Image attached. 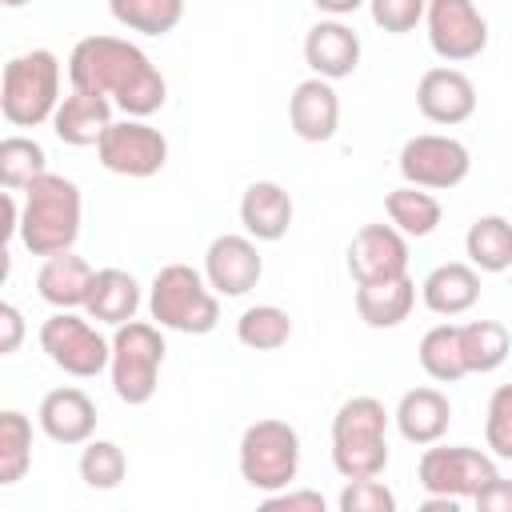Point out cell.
I'll return each mask as SVG.
<instances>
[{"label":"cell","instance_id":"6da1fadb","mask_svg":"<svg viewBox=\"0 0 512 512\" xmlns=\"http://www.w3.org/2000/svg\"><path fill=\"white\" fill-rule=\"evenodd\" d=\"M68 84L108 96L124 116L148 120L168 100L164 72L148 60V52L124 36H84L68 56Z\"/></svg>","mask_w":512,"mask_h":512},{"label":"cell","instance_id":"f35d334b","mask_svg":"<svg viewBox=\"0 0 512 512\" xmlns=\"http://www.w3.org/2000/svg\"><path fill=\"white\" fill-rule=\"evenodd\" d=\"M472 504H476L480 512H512V480H504V476L488 480V484L472 496Z\"/></svg>","mask_w":512,"mask_h":512},{"label":"cell","instance_id":"83f0119b","mask_svg":"<svg viewBox=\"0 0 512 512\" xmlns=\"http://www.w3.org/2000/svg\"><path fill=\"white\" fill-rule=\"evenodd\" d=\"M420 368L436 380V384H456L468 376V364H464V348H460V324H436L420 336Z\"/></svg>","mask_w":512,"mask_h":512},{"label":"cell","instance_id":"4316f807","mask_svg":"<svg viewBox=\"0 0 512 512\" xmlns=\"http://www.w3.org/2000/svg\"><path fill=\"white\" fill-rule=\"evenodd\" d=\"M464 256L480 272H508L512 268V224L496 212L476 216L464 232Z\"/></svg>","mask_w":512,"mask_h":512},{"label":"cell","instance_id":"44dd1931","mask_svg":"<svg viewBox=\"0 0 512 512\" xmlns=\"http://www.w3.org/2000/svg\"><path fill=\"white\" fill-rule=\"evenodd\" d=\"M392 420H396V428H400V436H404L408 444L428 448V444H436V440L448 432V424H452V404H448V396H444L440 388H428V384H424V388H408V392L400 396Z\"/></svg>","mask_w":512,"mask_h":512},{"label":"cell","instance_id":"7c38bea8","mask_svg":"<svg viewBox=\"0 0 512 512\" xmlns=\"http://www.w3.org/2000/svg\"><path fill=\"white\" fill-rule=\"evenodd\" d=\"M424 28L432 52L448 64L476 60L488 48V20L476 8V0H428Z\"/></svg>","mask_w":512,"mask_h":512},{"label":"cell","instance_id":"7bdbcfd3","mask_svg":"<svg viewBox=\"0 0 512 512\" xmlns=\"http://www.w3.org/2000/svg\"><path fill=\"white\" fill-rule=\"evenodd\" d=\"M4 8H24V4H32V0H0Z\"/></svg>","mask_w":512,"mask_h":512},{"label":"cell","instance_id":"8992f818","mask_svg":"<svg viewBox=\"0 0 512 512\" xmlns=\"http://www.w3.org/2000/svg\"><path fill=\"white\" fill-rule=\"evenodd\" d=\"M164 336L156 320H128L112 332V360H108V376H112V392L128 404L140 408L156 396L160 388V368H164Z\"/></svg>","mask_w":512,"mask_h":512},{"label":"cell","instance_id":"5bb4252c","mask_svg":"<svg viewBox=\"0 0 512 512\" xmlns=\"http://www.w3.org/2000/svg\"><path fill=\"white\" fill-rule=\"evenodd\" d=\"M204 276L220 296H248L264 276V256L248 232H224L204 252Z\"/></svg>","mask_w":512,"mask_h":512},{"label":"cell","instance_id":"603a6c76","mask_svg":"<svg viewBox=\"0 0 512 512\" xmlns=\"http://www.w3.org/2000/svg\"><path fill=\"white\" fill-rule=\"evenodd\" d=\"M420 300L436 316H464L480 300V268H472L468 260L436 264L420 284Z\"/></svg>","mask_w":512,"mask_h":512},{"label":"cell","instance_id":"cb8c5ba5","mask_svg":"<svg viewBox=\"0 0 512 512\" xmlns=\"http://www.w3.org/2000/svg\"><path fill=\"white\" fill-rule=\"evenodd\" d=\"M136 308H140V284L132 272L124 268H96L92 276V288H88V300H84V312L96 320V324H128L136 320Z\"/></svg>","mask_w":512,"mask_h":512},{"label":"cell","instance_id":"8d00e7d4","mask_svg":"<svg viewBox=\"0 0 512 512\" xmlns=\"http://www.w3.org/2000/svg\"><path fill=\"white\" fill-rule=\"evenodd\" d=\"M428 12V0H368V16L380 32H392V36H404L412 32Z\"/></svg>","mask_w":512,"mask_h":512},{"label":"cell","instance_id":"d6986e66","mask_svg":"<svg viewBox=\"0 0 512 512\" xmlns=\"http://www.w3.org/2000/svg\"><path fill=\"white\" fill-rule=\"evenodd\" d=\"M112 108L116 104L108 96L72 88L68 96H60V104L52 112V132L68 148H96L100 136L112 128Z\"/></svg>","mask_w":512,"mask_h":512},{"label":"cell","instance_id":"ba28073f","mask_svg":"<svg viewBox=\"0 0 512 512\" xmlns=\"http://www.w3.org/2000/svg\"><path fill=\"white\" fill-rule=\"evenodd\" d=\"M40 348L64 376H76V380L100 376L112 360V340H104L92 316L88 312L80 316L76 308H56L40 324Z\"/></svg>","mask_w":512,"mask_h":512},{"label":"cell","instance_id":"9a60e30c","mask_svg":"<svg viewBox=\"0 0 512 512\" xmlns=\"http://www.w3.org/2000/svg\"><path fill=\"white\" fill-rule=\"evenodd\" d=\"M416 108H420L424 120L456 128L476 112V84H472L468 72H460L452 64L428 68L416 84Z\"/></svg>","mask_w":512,"mask_h":512},{"label":"cell","instance_id":"74e56055","mask_svg":"<svg viewBox=\"0 0 512 512\" xmlns=\"http://www.w3.org/2000/svg\"><path fill=\"white\" fill-rule=\"evenodd\" d=\"M264 508L268 512H324L328 504L312 488H280V492H268L264 496Z\"/></svg>","mask_w":512,"mask_h":512},{"label":"cell","instance_id":"7a4b0ae2","mask_svg":"<svg viewBox=\"0 0 512 512\" xmlns=\"http://www.w3.org/2000/svg\"><path fill=\"white\" fill-rule=\"evenodd\" d=\"M20 196H24L20 200V244L32 256L68 252L80 236V224H84L80 184L60 176V172H44Z\"/></svg>","mask_w":512,"mask_h":512},{"label":"cell","instance_id":"f546056e","mask_svg":"<svg viewBox=\"0 0 512 512\" xmlns=\"http://www.w3.org/2000/svg\"><path fill=\"white\" fill-rule=\"evenodd\" d=\"M44 172H48V152L40 140H32L24 132H12L0 140V184L8 192H24Z\"/></svg>","mask_w":512,"mask_h":512},{"label":"cell","instance_id":"2e32d148","mask_svg":"<svg viewBox=\"0 0 512 512\" xmlns=\"http://www.w3.org/2000/svg\"><path fill=\"white\" fill-rule=\"evenodd\" d=\"M36 424L52 444L76 448V444H88L96 432V404L84 388L64 384V388L44 392V400L36 408Z\"/></svg>","mask_w":512,"mask_h":512},{"label":"cell","instance_id":"277c9868","mask_svg":"<svg viewBox=\"0 0 512 512\" xmlns=\"http://www.w3.org/2000/svg\"><path fill=\"white\" fill-rule=\"evenodd\" d=\"M388 408L376 396H352L332 416V464L344 480L388 468Z\"/></svg>","mask_w":512,"mask_h":512},{"label":"cell","instance_id":"52a82bcc","mask_svg":"<svg viewBox=\"0 0 512 512\" xmlns=\"http://www.w3.org/2000/svg\"><path fill=\"white\" fill-rule=\"evenodd\" d=\"M236 460H240V476L248 488L264 492V496L292 488V480L300 472V432L276 416L256 420L244 428Z\"/></svg>","mask_w":512,"mask_h":512},{"label":"cell","instance_id":"7402d4cb","mask_svg":"<svg viewBox=\"0 0 512 512\" xmlns=\"http://www.w3.org/2000/svg\"><path fill=\"white\" fill-rule=\"evenodd\" d=\"M92 276H96V268L84 256H76L72 248L68 252H52V256L40 260L36 296L44 304H52V308H84Z\"/></svg>","mask_w":512,"mask_h":512},{"label":"cell","instance_id":"5b68a950","mask_svg":"<svg viewBox=\"0 0 512 512\" xmlns=\"http://www.w3.org/2000/svg\"><path fill=\"white\" fill-rule=\"evenodd\" d=\"M60 104V60L48 48L20 52L4 64L0 76V112L12 128H40L52 124Z\"/></svg>","mask_w":512,"mask_h":512},{"label":"cell","instance_id":"9c48e42d","mask_svg":"<svg viewBox=\"0 0 512 512\" xmlns=\"http://www.w3.org/2000/svg\"><path fill=\"white\" fill-rule=\"evenodd\" d=\"M496 456L480 452L472 444H428L420 452L416 464V480L424 492L432 496H456V500H472L488 480H496Z\"/></svg>","mask_w":512,"mask_h":512},{"label":"cell","instance_id":"d6a6232c","mask_svg":"<svg viewBox=\"0 0 512 512\" xmlns=\"http://www.w3.org/2000/svg\"><path fill=\"white\" fill-rule=\"evenodd\" d=\"M32 468V420L20 408H4L0 412V484H16L24 480V472Z\"/></svg>","mask_w":512,"mask_h":512},{"label":"cell","instance_id":"e0dca14e","mask_svg":"<svg viewBox=\"0 0 512 512\" xmlns=\"http://www.w3.org/2000/svg\"><path fill=\"white\" fill-rule=\"evenodd\" d=\"M288 124L304 144L332 140L340 128V96H336L332 80H324V76L300 80L288 96Z\"/></svg>","mask_w":512,"mask_h":512},{"label":"cell","instance_id":"4fadbf2b","mask_svg":"<svg viewBox=\"0 0 512 512\" xmlns=\"http://www.w3.org/2000/svg\"><path fill=\"white\" fill-rule=\"evenodd\" d=\"M408 272V236L396 224H364L348 244V276L352 284L392 280Z\"/></svg>","mask_w":512,"mask_h":512},{"label":"cell","instance_id":"3957f363","mask_svg":"<svg viewBox=\"0 0 512 512\" xmlns=\"http://www.w3.org/2000/svg\"><path fill=\"white\" fill-rule=\"evenodd\" d=\"M148 316L184 336H208L220 324V292L192 264H164L148 284Z\"/></svg>","mask_w":512,"mask_h":512},{"label":"cell","instance_id":"4dcf8cb0","mask_svg":"<svg viewBox=\"0 0 512 512\" xmlns=\"http://www.w3.org/2000/svg\"><path fill=\"white\" fill-rule=\"evenodd\" d=\"M108 12L128 32L168 36L184 20V0H108Z\"/></svg>","mask_w":512,"mask_h":512},{"label":"cell","instance_id":"30bf717a","mask_svg":"<svg viewBox=\"0 0 512 512\" xmlns=\"http://www.w3.org/2000/svg\"><path fill=\"white\" fill-rule=\"evenodd\" d=\"M396 168L404 176V184L428 188V192H448L456 184H464V176L472 172V152L464 140L444 136V132H420L412 140H404Z\"/></svg>","mask_w":512,"mask_h":512},{"label":"cell","instance_id":"836d02e7","mask_svg":"<svg viewBox=\"0 0 512 512\" xmlns=\"http://www.w3.org/2000/svg\"><path fill=\"white\" fill-rule=\"evenodd\" d=\"M76 468H80V480L92 488V492H112V488H120V480L128 476V456H124V448L116 444V440H88V444H80V460H76Z\"/></svg>","mask_w":512,"mask_h":512},{"label":"cell","instance_id":"8fae6325","mask_svg":"<svg viewBox=\"0 0 512 512\" xmlns=\"http://www.w3.org/2000/svg\"><path fill=\"white\" fill-rule=\"evenodd\" d=\"M96 160L112 176L148 180L168 164V136L140 116H124V120H112V128L100 136Z\"/></svg>","mask_w":512,"mask_h":512},{"label":"cell","instance_id":"e575fe53","mask_svg":"<svg viewBox=\"0 0 512 512\" xmlns=\"http://www.w3.org/2000/svg\"><path fill=\"white\" fill-rule=\"evenodd\" d=\"M484 444L496 460H512V384L492 388L484 408Z\"/></svg>","mask_w":512,"mask_h":512},{"label":"cell","instance_id":"484cf974","mask_svg":"<svg viewBox=\"0 0 512 512\" xmlns=\"http://www.w3.org/2000/svg\"><path fill=\"white\" fill-rule=\"evenodd\" d=\"M384 212H388V224H396L408 240H424L440 228L444 220V208L440 200L428 192V188H416V184H400L384 196Z\"/></svg>","mask_w":512,"mask_h":512},{"label":"cell","instance_id":"ac0fdd59","mask_svg":"<svg viewBox=\"0 0 512 512\" xmlns=\"http://www.w3.org/2000/svg\"><path fill=\"white\" fill-rule=\"evenodd\" d=\"M304 64L312 68V76H324L336 84V80L352 76L360 64V36L336 16L316 20L304 32Z\"/></svg>","mask_w":512,"mask_h":512},{"label":"cell","instance_id":"b9f144b4","mask_svg":"<svg viewBox=\"0 0 512 512\" xmlns=\"http://www.w3.org/2000/svg\"><path fill=\"white\" fill-rule=\"evenodd\" d=\"M420 508H424V512H456L460 500H456V496H432V492H428V500H424Z\"/></svg>","mask_w":512,"mask_h":512},{"label":"cell","instance_id":"d590c367","mask_svg":"<svg viewBox=\"0 0 512 512\" xmlns=\"http://www.w3.org/2000/svg\"><path fill=\"white\" fill-rule=\"evenodd\" d=\"M340 512H396V492L376 476H356L340 492Z\"/></svg>","mask_w":512,"mask_h":512},{"label":"cell","instance_id":"ffe728a7","mask_svg":"<svg viewBox=\"0 0 512 512\" xmlns=\"http://www.w3.org/2000/svg\"><path fill=\"white\" fill-rule=\"evenodd\" d=\"M292 216H296V204H292L288 188L276 180H256L240 196V224L256 244L284 240L292 228Z\"/></svg>","mask_w":512,"mask_h":512},{"label":"cell","instance_id":"60d3db41","mask_svg":"<svg viewBox=\"0 0 512 512\" xmlns=\"http://www.w3.org/2000/svg\"><path fill=\"white\" fill-rule=\"evenodd\" d=\"M320 12H328V16H336V20H344V16H352L356 8H364L368 0H312Z\"/></svg>","mask_w":512,"mask_h":512},{"label":"cell","instance_id":"ab89813d","mask_svg":"<svg viewBox=\"0 0 512 512\" xmlns=\"http://www.w3.org/2000/svg\"><path fill=\"white\" fill-rule=\"evenodd\" d=\"M20 340H24V316H20V308L12 300H4L0 304V352L12 356L20 348Z\"/></svg>","mask_w":512,"mask_h":512},{"label":"cell","instance_id":"f1b7e54d","mask_svg":"<svg viewBox=\"0 0 512 512\" xmlns=\"http://www.w3.org/2000/svg\"><path fill=\"white\" fill-rule=\"evenodd\" d=\"M460 348L468 372H496L512 352V332L500 320H468L460 324Z\"/></svg>","mask_w":512,"mask_h":512},{"label":"cell","instance_id":"1f68e13d","mask_svg":"<svg viewBox=\"0 0 512 512\" xmlns=\"http://www.w3.org/2000/svg\"><path fill=\"white\" fill-rule=\"evenodd\" d=\"M236 340L252 352H276L292 340V316L276 304H252L236 316Z\"/></svg>","mask_w":512,"mask_h":512},{"label":"cell","instance_id":"d4e9b609","mask_svg":"<svg viewBox=\"0 0 512 512\" xmlns=\"http://www.w3.org/2000/svg\"><path fill=\"white\" fill-rule=\"evenodd\" d=\"M416 304V284L412 276H392V280H372V284H356V316L368 328H396L408 320Z\"/></svg>","mask_w":512,"mask_h":512}]
</instances>
